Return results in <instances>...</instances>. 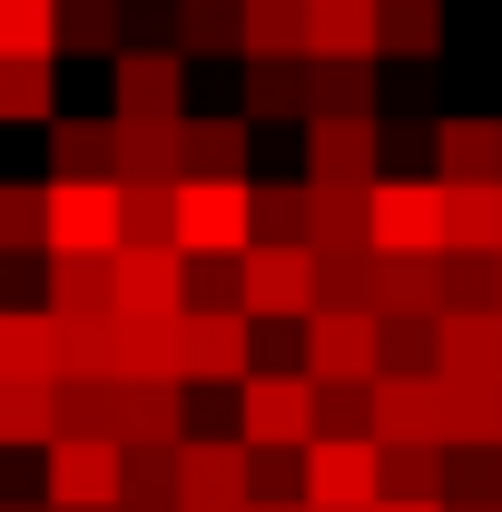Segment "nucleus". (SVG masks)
Returning a JSON list of instances; mask_svg holds the SVG:
<instances>
[{"label": "nucleus", "instance_id": "nucleus-31", "mask_svg": "<svg viewBox=\"0 0 502 512\" xmlns=\"http://www.w3.org/2000/svg\"><path fill=\"white\" fill-rule=\"evenodd\" d=\"M306 178L296 188H256L247 178V247H306Z\"/></svg>", "mask_w": 502, "mask_h": 512}, {"label": "nucleus", "instance_id": "nucleus-49", "mask_svg": "<svg viewBox=\"0 0 502 512\" xmlns=\"http://www.w3.org/2000/svg\"><path fill=\"white\" fill-rule=\"evenodd\" d=\"M0 512H50V503H0Z\"/></svg>", "mask_w": 502, "mask_h": 512}, {"label": "nucleus", "instance_id": "nucleus-39", "mask_svg": "<svg viewBox=\"0 0 502 512\" xmlns=\"http://www.w3.org/2000/svg\"><path fill=\"white\" fill-rule=\"evenodd\" d=\"M119 60V0H60V60Z\"/></svg>", "mask_w": 502, "mask_h": 512}, {"label": "nucleus", "instance_id": "nucleus-5", "mask_svg": "<svg viewBox=\"0 0 502 512\" xmlns=\"http://www.w3.org/2000/svg\"><path fill=\"white\" fill-rule=\"evenodd\" d=\"M237 316L247 325H306L315 316V256L306 247H247L237 256Z\"/></svg>", "mask_w": 502, "mask_h": 512}, {"label": "nucleus", "instance_id": "nucleus-15", "mask_svg": "<svg viewBox=\"0 0 502 512\" xmlns=\"http://www.w3.org/2000/svg\"><path fill=\"white\" fill-rule=\"evenodd\" d=\"M247 188V119H178V188Z\"/></svg>", "mask_w": 502, "mask_h": 512}, {"label": "nucleus", "instance_id": "nucleus-34", "mask_svg": "<svg viewBox=\"0 0 502 512\" xmlns=\"http://www.w3.org/2000/svg\"><path fill=\"white\" fill-rule=\"evenodd\" d=\"M119 188H178V119L168 128H119Z\"/></svg>", "mask_w": 502, "mask_h": 512}, {"label": "nucleus", "instance_id": "nucleus-52", "mask_svg": "<svg viewBox=\"0 0 502 512\" xmlns=\"http://www.w3.org/2000/svg\"><path fill=\"white\" fill-rule=\"evenodd\" d=\"M443 512H453V503H443Z\"/></svg>", "mask_w": 502, "mask_h": 512}, {"label": "nucleus", "instance_id": "nucleus-23", "mask_svg": "<svg viewBox=\"0 0 502 512\" xmlns=\"http://www.w3.org/2000/svg\"><path fill=\"white\" fill-rule=\"evenodd\" d=\"M0 375L60 384V316L50 306H0Z\"/></svg>", "mask_w": 502, "mask_h": 512}, {"label": "nucleus", "instance_id": "nucleus-30", "mask_svg": "<svg viewBox=\"0 0 502 512\" xmlns=\"http://www.w3.org/2000/svg\"><path fill=\"white\" fill-rule=\"evenodd\" d=\"M247 40V0H178V60H217V50H237Z\"/></svg>", "mask_w": 502, "mask_h": 512}, {"label": "nucleus", "instance_id": "nucleus-7", "mask_svg": "<svg viewBox=\"0 0 502 512\" xmlns=\"http://www.w3.org/2000/svg\"><path fill=\"white\" fill-rule=\"evenodd\" d=\"M306 384H375L384 375V345H375V316H355V306H315L306 325Z\"/></svg>", "mask_w": 502, "mask_h": 512}, {"label": "nucleus", "instance_id": "nucleus-17", "mask_svg": "<svg viewBox=\"0 0 502 512\" xmlns=\"http://www.w3.org/2000/svg\"><path fill=\"white\" fill-rule=\"evenodd\" d=\"M119 168V119H50V188H109Z\"/></svg>", "mask_w": 502, "mask_h": 512}, {"label": "nucleus", "instance_id": "nucleus-44", "mask_svg": "<svg viewBox=\"0 0 502 512\" xmlns=\"http://www.w3.org/2000/svg\"><path fill=\"white\" fill-rule=\"evenodd\" d=\"M443 276V316H483L493 306V256H434Z\"/></svg>", "mask_w": 502, "mask_h": 512}, {"label": "nucleus", "instance_id": "nucleus-26", "mask_svg": "<svg viewBox=\"0 0 502 512\" xmlns=\"http://www.w3.org/2000/svg\"><path fill=\"white\" fill-rule=\"evenodd\" d=\"M375 503H443V444H375Z\"/></svg>", "mask_w": 502, "mask_h": 512}, {"label": "nucleus", "instance_id": "nucleus-4", "mask_svg": "<svg viewBox=\"0 0 502 512\" xmlns=\"http://www.w3.org/2000/svg\"><path fill=\"white\" fill-rule=\"evenodd\" d=\"M384 178V119H306V188L365 197Z\"/></svg>", "mask_w": 502, "mask_h": 512}, {"label": "nucleus", "instance_id": "nucleus-40", "mask_svg": "<svg viewBox=\"0 0 502 512\" xmlns=\"http://www.w3.org/2000/svg\"><path fill=\"white\" fill-rule=\"evenodd\" d=\"M355 247H365V197H315L306 207V256H355Z\"/></svg>", "mask_w": 502, "mask_h": 512}, {"label": "nucleus", "instance_id": "nucleus-24", "mask_svg": "<svg viewBox=\"0 0 502 512\" xmlns=\"http://www.w3.org/2000/svg\"><path fill=\"white\" fill-rule=\"evenodd\" d=\"M306 60H384L375 0H306Z\"/></svg>", "mask_w": 502, "mask_h": 512}, {"label": "nucleus", "instance_id": "nucleus-35", "mask_svg": "<svg viewBox=\"0 0 502 512\" xmlns=\"http://www.w3.org/2000/svg\"><path fill=\"white\" fill-rule=\"evenodd\" d=\"M247 119H296L306 128V60H247Z\"/></svg>", "mask_w": 502, "mask_h": 512}, {"label": "nucleus", "instance_id": "nucleus-46", "mask_svg": "<svg viewBox=\"0 0 502 512\" xmlns=\"http://www.w3.org/2000/svg\"><path fill=\"white\" fill-rule=\"evenodd\" d=\"M375 512H443V503H375Z\"/></svg>", "mask_w": 502, "mask_h": 512}, {"label": "nucleus", "instance_id": "nucleus-11", "mask_svg": "<svg viewBox=\"0 0 502 512\" xmlns=\"http://www.w3.org/2000/svg\"><path fill=\"white\" fill-rule=\"evenodd\" d=\"M178 256L188 266H237L247 256V188H178Z\"/></svg>", "mask_w": 502, "mask_h": 512}, {"label": "nucleus", "instance_id": "nucleus-3", "mask_svg": "<svg viewBox=\"0 0 502 512\" xmlns=\"http://www.w3.org/2000/svg\"><path fill=\"white\" fill-rule=\"evenodd\" d=\"M188 79H197V69L178 60V50H119V60H109V119H119V128L188 119Z\"/></svg>", "mask_w": 502, "mask_h": 512}, {"label": "nucleus", "instance_id": "nucleus-41", "mask_svg": "<svg viewBox=\"0 0 502 512\" xmlns=\"http://www.w3.org/2000/svg\"><path fill=\"white\" fill-rule=\"evenodd\" d=\"M384 375H434V316H375Z\"/></svg>", "mask_w": 502, "mask_h": 512}, {"label": "nucleus", "instance_id": "nucleus-21", "mask_svg": "<svg viewBox=\"0 0 502 512\" xmlns=\"http://www.w3.org/2000/svg\"><path fill=\"white\" fill-rule=\"evenodd\" d=\"M109 384H178V325L109 316Z\"/></svg>", "mask_w": 502, "mask_h": 512}, {"label": "nucleus", "instance_id": "nucleus-29", "mask_svg": "<svg viewBox=\"0 0 502 512\" xmlns=\"http://www.w3.org/2000/svg\"><path fill=\"white\" fill-rule=\"evenodd\" d=\"M375 316H443L434 256H375Z\"/></svg>", "mask_w": 502, "mask_h": 512}, {"label": "nucleus", "instance_id": "nucleus-9", "mask_svg": "<svg viewBox=\"0 0 502 512\" xmlns=\"http://www.w3.org/2000/svg\"><path fill=\"white\" fill-rule=\"evenodd\" d=\"M40 503L50 512H119V444L109 434H60L50 473H40Z\"/></svg>", "mask_w": 502, "mask_h": 512}, {"label": "nucleus", "instance_id": "nucleus-1", "mask_svg": "<svg viewBox=\"0 0 502 512\" xmlns=\"http://www.w3.org/2000/svg\"><path fill=\"white\" fill-rule=\"evenodd\" d=\"M237 444L247 453H306L315 444V384L296 365H247V384H237Z\"/></svg>", "mask_w": 502, "mask_h": 512}, {"label": "nucleus", "instance_id": "nucleus-33", "mask_svg": "<svg viewBox=\"0 0 502 512\" xmlns=\"http://www.w3.org/2000/svg\"><path fill=\"white\" fill-rule=\"evenodd\" d=\"M119 512H178V444L119 453Z\"/></svg>", "mask_w": 502, "mask_h": 512}, {"label": "nucleus", "instance_id": "nucleus-48", "mask_svg": "<svg viewBox=\"0 0 502 512\" xmlns=\"http://www.w3.org/2000/svg\"><path fill=\"white\" fill-rule=\"evenodd\" d=\"M247 512H306V503H247Z\"/></svg>", "mask_w": 502, "mask_h": 512}, {"label": "nucleus", "instance_id": "nucleus-27", "mask_svg": "<svg viewBox=\"0 0 502 512\" xmlns=\"http://www.w3.org/2000/svg\"><path fill=\"white\" fill-rule=\"evenodd\" d=\"M443 256H502V188H443Z\"/></svg>", "mask_w": 502, "mask_h": 512}, {"label": "nucleus", "instance_id": "nucleus-45", "mask_svg": "<svg viewBox=\"0 0 502 512\" xmlns=\"http://www.w3.org/2000/svg\"><path fill=\"white\" fill-rule=\"evenodd\" d=\"M40 247H50L40 188H0V256H40Z\"/></svg>", "mask_w": 502, "mask_h": 512}, {"label": "nucleus", "instance_id": "nucleus-50", "mask_svg": "<svg viewBox=\"0 0 502 512\" xmlns=\"http://www.w3.org/2000/svg\"><path fill=\"white\" fill-rule=\"evenodd\" d=\"M493 473H502V453H493Z\"/></svg>", "mask_w": 502, "mask_h": 512}, {"label": "nucleus", "instance_id": "nucleus-18", "mask_svg": "<svg viewBox=\"0 0 502 512\" xmlns=\"http://www.w3.org/2000/svg\"><path fill=\"white\" fill-rule=\"evenodd\" d=\"M434 375L443 384H502V316H434Z\"/></svg>", "mask_w": 502, "mask_h": 512}, {"label": "nucleus", "instance_id": "nucleus-43", "mask_svg": "<svg viewBox=\"0 0 502 512\" xmlns=\"http://www.w3.org/2000/svg\"><path fill=\"white\" fill-rule=\"evenodd\" d=\"M315 434H365L375 444V384H315Z\"/></svg>", "mask_w": 502, "mask_h": 512}, {"label": "nucleus", "instance_id": "nucleus-47", "mask_svg": "<svg viewBox=\"0 0 502 512\" xmlns=\"http://www.w3.org/2000/svg\"><path fill=\"white\" fill-rule=\"evenodd\" d=\"M493 316H502V256H493Z\"/></svg>", "mask_w": 502, "mask_h": 512}, {"label": "nucleus", "instance_id": "nucleus-42", "mask_svg": "<svg viewBox=\"0 0 502 512\" xmlns=\"http://www.w3.org/2000/svg\"><path fill=\"white\" fill-rule=\"evenodd\" d=\"M109 394H119L109 375H69V384H50V404H60V434H109Z\"/></svg>", "mask_w": 502, "mask_h": 512}, {"label": "nucleus", "instance_id": "nucleus-25", "mask_svg": "<svg viewBox=\"0 0 502 512\" xmlns=\"http://www.w3.org/2000/svg\"><path fill=\"white\" fill-rule=\"evenodd\" d=\"M50 316L60 325H109V256H50Z\"/></svg>", "mask_w": 502, "mask_h": 512}, {"label": "nucleus", "instance_id": "nucleus-10", "mask_svg": "<svg viewBox=\"0 0 502 512\" xmlns=\"http://www.w3.org/2000/svg\"><path fill=\"white\" fill-rule=\"evenodd\" d=\"M109 306H119V316L178 325V316H188V256H178V247H119V256H109Z\"/></svg>", "mask_w": 502, "mask_h": 512}, {"label": "nucleus", "instance_id": "nucleus-14", "mask_svg": "<svg viewBox=\"0 0 502 512\" xmlns=\"http://www.w3.org/2000/svg\"><path fill=\"white\" fill-rule=\"evenodd\" d=\"M109 444L119 453L188 444V384H119V394H109Z\"/></svg>", "mask_w": 502, "mask_h": 512}, {"label": "nucleus", "instance_id": "nucleus-32", "mask_svg": "<svg viewBox=\"0 0 502 512\" xmlns=\"http://www.w3.org/2000/svg\"><path fill=\"white\" fill-rule=\"evenodd\" d=\"M0 444H60V404H50V384L30 375H0Z\"/></svg>", "mask_w": 502, "mask_h": 512}, {"label": "nucleus", "instance_id": "nucleus-22", "mask_svg": "<svg viewBox=\"0 0 502 512\" xmlns=\"http://www.w3.org/2000/svg\"><path fill=\"white\" fill-rule=\"evenodd\" d=\"M375 50H384V69H434L443 60V0H375Z\"/></svg>", "mask_w": 502, "mask_h": 512}, {"label": "nucleus", "instance_id": "nucleus-8", "mask_svg": "<svg viewBox=\"0 0 502 512\" xmlns=\"http://www.w3.org/2000/svg\"><path fill=\"white\" fill-rule=\"evenodd\" d=\"M256 365V325L237 306H188L178 316V384H247Z\"/></svg>", "mask_w": 502, "mask_h": 512}, {"label": "nucleus", "instance_id": "nucleus-37", "mask_svg": "<svg viewBox=\"0 0 502 512\" xmlns=\"http://www.w3.org/2000/svg\"><path fill=\"white\" fill-rule=\"evenodd\" d=\"M0 60H60V0H0Z\"/></svg>", "mask_w": 502, "mask_h": 512}, {"label": "nucleus", "instance_id": "nucleus-13", "mask_svg": "<svg viewBox=\"0 0 502 512\" xmlns=\"http://www.w3.org/2000/svg\"><path fill=\"white\" fill-rule=\"evenodd\" d=\"M188 503L247 512V444H237V434H188V444H178V512Z\"/></svg>", "mask_w": 502, "mask_h": 512}, {"label": "nucleus", "instance_id": "nucleus-38", "mask_svg": "<svg viewBox=\"0 0 502 512\" xmlns=\"http://www.w3.org/2000/svg\"><path fill=\"white\" fill-rule=\"evenodd\" d=\"M119 247H178V188H119Z\"/></svg>", "mask_w": 502, "mask_h": 512}, {"label": "nucleus", "instance_id": "nucleus-6", "mask_svg": "<svg viewBox=\"0 0 502 512\" xmlns=\"http://www.w3.org/2000/svg\"><path fill=\"white\" fill-rule=\"evenodd\" d=\"M296 503L306 512H375V444L365 434H315L296 453Z\"/></svg>", "mask_w": 502, "mask_h": 512}, {"label": "nucleus", "instance_id": "nucleus-51", "mask_svg": "<svg viewBox=\"0 0 502 512\" xmlns=\"http://www.w3.org/2000/svg\"><path fill=\"white\" fill-rule=\"evenodd\" d=\"M188 512H207V503H188Z\"/></svg>", "mask_w": 502, "mask_h": 512}, {"label": "nucleus", "instance_id": "nucleus-36", "mask_svg": "<svg viewBox=\"0 0 502 512\" xmlns=\"http://www.w3.org/2000/svg\"><path fill=\"white\" fill-rule=\"evenodd\" d=\"M247 60H306V0H247Z\"/></svg>", "mask_w": 502, "mask_h": 512}, {"label": "nucleus", "instance_id": "nucleus-28", "mask_svg": "<svg viewBox=\"0 0 502 512\" xmlns=\"http://www.w3.org/2000/svg\"><path fill=\"white\" fill-rule=\"evenodd\" d=\"M60 119V60H0V128Z\"/></svg>", "mask_w": 502, "mask_h": 512}, {"label": "nucleus", "instance_id": "nucleus-19", "mask_svg": "<svg viewBox=\"0 0 502 512\" xmlns=\"http://www.w3.org/2000/svg\"><path fill=\"white\" fill-rule=\"evenodd\" d=\"M375 444H443V384L434 375H375Z\"/></svg>", "mask_w": 502, "mask_h": 512}, {"label": "nucleus", "instance_id": "nucleus-2", "mask_svg": "<svg viewBox=\"0 0 502 512\" xmlns=\"http://www.w3.org/2000/svg\"><path fill=\"white\" fill-rule=\"evenodd\" d=\"M365 247L375 256H443V188L434 178H375L365 188Z\"/></svg>", "mask_w": 502, "mask_h": 512}, {"label": "nucleus", "instance_id": "nucleus-16", "mask_svg": "<svg viewBox=\"0 0 502 512\" xmlns=\"http://www.w3.org/2000/svg\"><path fill=\"white\" fill-rule=\"evenodd\" d=\"M434 188H502V119H434Z\"/></svg>", "mask_w": 502, "mask_h": 512}, {"label": "nucleus", "instance_id": "nucleus-20", "mask_svg": "<svg viewBox=\"0 0 502 512\" xmlns=\"http://www.w3.org/2000/svg\"><path fill=\"white\" fill-rule=\"evenodd\" d=\"M306 119H384V60H306Z\"/></svg>", "mask_w": 502, "mask_h": 512}, {"label": "nucleus", "instance_id": "nucleus-12", "mask_svg": "<svg viewBox=\"0 0 502 512\" xmlns=\"http://www.w3.org/2000/svg\"><path fill=\"white\" fill-rule=\"evenodd\" d=\"M50 256H119V178L109 188H40Z\"/></svg>", "mask_w": 502, "mask_h": 512}]
</instances>
